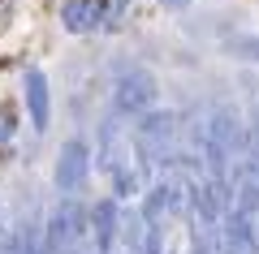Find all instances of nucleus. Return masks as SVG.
<instances>
[{
    "mask_svg": "<svg viewBox=\"0 0 259 254\" xmlns=\"http://www.w3.org/2000/svg\"><path fill=\"white\" fill-rule=\"evenodd\" d=\"M100 168L112 177V190H117V198H130V194L143 190V155H139V142L125 134V125H121V112H112L108 121L100 125Z\"/></svg>",
    "mask_w": 259,
    "mask_h": 254,
    "instance_id": "nucleus-1",
    "label": "nucleus"
},
{
    "mask_svg": "<svg viewBox=\"0 0 259 254\" xmlns=\"http://www.w3.org/2000/svg\"><path fill=\"white\" fill-rule=\"evenodd\" d=\"M87 224L91 220L78 207V198L74 194H61V202L52 207V216L44 224V254H95Z\"/></svg>",
    "mask_w": 259,
    "mask_h": 254,
    "instance_id": "nucleus-2",
    "label": "nucleus"
},
{
    "mask_svg": "<svg viewBox=\"0 0 259 254\" xmlns=\"http://www.w3.org/2000/svg\"><path fill=\"white\" fill-rule=\"evenodd\" d=\"M134 142H139L143 164L160 177L164 168H173L177 155H182V151H177V117H173V112H160V108L143 112V121L134 125Z\"/></svg>",
    "mask_w": 259,
    "mask_h": 254,
    "instance_id": "nucleus-3",
    "label": "nucleus"
},
{
    "mask_svg": "<svg viewBox=\"0 0 259 254\" xmlns=\"http://www.w3.org/2000/svg\"><path fill=\"white\" fill-rule=\"evenodd\" d=\"M117 112L121 117H143L151 112V99H156V78L147 69H125L117 78Z\"/></svg>",
    "mask_w": 259,
    "mask_h": 254,
    "instance_id": "nucleus-4",
    "label": "nucleus"
},
{
    "mask_svg": "<svg viewBox=\"0 0 259 254\" xmlns=\"http://www.w3.org/2000/svg\"><path fill=\"white\" fill-rule=\"evenodd\" d=\"M87 173H91V151H87L82 138H69V142L61 146V155H56V173H52L56 190L61 194H78L82 181H87Z\"/></svg>",
    "mask_w": 259,
    "mask_h": 254,
    "instance_id": "nucleus-5",
    "label": "nucleus"
},
{
    "mask_svg": "<svg viewBox=\"0 0 259 254\" xmlns=\"http://www.w3.org/2000/svg\"><path fill=\"white\" fill-rule=\"evenodd\" d=\"M117 228H121L117 198H100V202H95V211H91V245H95V254H112Z\"/></svg>",
    "mask_w": 259,
    "mask_h": 254,
    "instance_id": "nucleus-6",
    "label": "nucleus"
},
{
    "mask_svg": "<svg viewBox=\"0 0 259 254\" xmlns=\"http://www.w3.org/2000/svg\"><path fill=\"white\" fill-rule=\"evenodd\" d=\"M26 112H30V129L44 134L48 117H52V99H48V78L44 69H26Z\"/></svg>",
    "mask_w": 259,
    "mask_h": 254,
    "instance_id": "nucleus-7",
    "label": "nucleus"
},
{
    "mask_svg": "<svg viewBox=\"0 0 259 254\" xmlns=\"http://www.w3.org/2000/svg\"><path fill=\"white\" fill-rule=\"evenodd\" d=\"M61 22L69 35H87V30L104 26V0H65Z\"/></svg>",
    "mask_w": 259,
    "mask_h": 254,
    "instance_id": "nucleus-8",
    "label": "nucleus"
},
{
    "mask_svg": "<svg viewBox=\"0 0 259 254\" xmlns=\"http://www.w3.org/2000/svg\"><path fill=\"white\" fill-rule=\"evenodd\" d=\"M13 138V108H0V146Z\"/></svg>",
    "mask_w": 259,
    "mask_h": 254,
    "instance_id": "nucleus-9",
    "label": "nucleus"
},
{
    "mask_svg": "<svg viewBox=\"0 0 259 254\" xmlns=\"http://www.w3.org/2000/svg\"><path fill=\"white\" fill-rule=\"evenodd\" d=\"M164 9H182V5H190V0H160Z\"/></svg>",
    "mask_w": 259,
    "mask_h": 254,
    "instance_id": "nucleus-10",
    "label": "nucleus"
},
{
    "mask_svg": "<svg viewBox=\"0 0 259 254\" xmlns=\"http://www.w3.org/2000/svg\"><path fill=\"white\" fill-rule=\"evenodd\" d=\"M0 237H5V207H0Z\"/></svg>",
    "mask_w": 259,
    "mask_h": 254,
    "instance_id": "nucleus-11",
    "label": "nucleus"
},
{
    "mask_svg": "<svg viewBox=\"0 0 259 254\" xmlns=\"http://www.w3.org/2000/svg\"><path fill=\"white\" fill-rule=\"evenodd\" d=\"M255 61H259V43H255Z\"/></svg>",
    "mask_w": 259,
    "mask_h": 254,
    "instance_id": "nucleus-12",
    "label": "nucleus"
}]
</instances>
